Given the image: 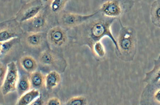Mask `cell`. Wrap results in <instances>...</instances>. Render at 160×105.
I'll use <instances>...</instances> for the list:
<instances>
[{"mask_svg": "<svg viewBox=\"0 0 160 105\" xmlns=\"http://www.w3.org/2000/svg\"><path fill=\"white\" fill-rule=\"evenodd\" d=\"M116 18L106 17L98 10L92 18L78 26L76 32V41L81 45H86L92 50L93 45L107 37L111 39L115 47L116 54L119 49L117 41L112 32L111 27Z\"/></svg>", "mask_w": 160, "mask_h": 105, "instance_id": "cell-1", "label": "cell"}, {"mask_svg": "<svg viewBox=\"0 0 160 105\" xmlns=\"http://www.w3.org/2000/svg\"><path fill=\"white\" fill-rule=\"evenodd\" d=\"M118 19L121 29L117 40L119 52L116 55L122 61L131 62L133 60L137 52L136 32L132 27L124 26L120 18Z\"/></svg>", "mask_w": 160, "mask_h": 105, "instance_id": "cell-2", "label": "cell"}, {"mask_svg": "<svg viewBox=\"0 0 160 105\" xmlns=\"http://www.w3.org/2000/svg\"><path fill=\"white\" fill-rule=\"evenodd\" d=\"M134 4L133 0H103L99 11L106 17L118 19L130 11Z\"/></svg>", "mask_w": 160, "mask_h": 105, "instance_id": "cell-3", "label": "cell"}, {"mask_svg": "<svg viewBox=\"0 0 160 105\" xmlns=\"http://www.w3.org/2000/svg\"><path fill=\"white\" fill-rule=\"evenodd\" d=\"M49 7H45L36 17L29 20L21 24V27L25 32H44L48 24Z\"/></svg>", "mask_w": 160, "mask_h": 105, "instance_id": "cell-4", "label": "cell"}, {"mask_svg": "<svg viewBox=\"0 0 160 105\" xmlns=\"http://www.w3.org/2000/svg\"><path fill=\"white\" fill-rule=\"evenodd\" d=\"M24 31L21 24L14 19L8 20L0 24V42L8 40L23 35Z\"/></svg>", "mask_w": 160, "mask_h": 105, "instance_id": "cell-5", "label": "cell"}, {"mask_svg": "<svg viewBox=\"0 0 160 105\" xmlns=\"http://www.w3.org/2000/svg\"><path fill=\"white\" fill-rule=\"evenodd\" d=\"M7 75L3 83L1 86V93L4 96L17 90V86L19 80L18 69L15 62L8 64Z\"/></svg>", "mask_w": 160, "mask_h": 105, "instance_id": "cell-6", "label": "cell"}, {"mask_svg": "<svg viewBox=\"0 0 160 105\" xmlns=\"http://www.w3.org/2000/svg\"><path fill=\"white\" fill-rule=\"evenodd\" d=\"M44 7L41 0L22 4L15 18L20 23H23L36 17Z\"/></svg>", "mask_w": 160, "mask_h": 105, "instance_id": "cell-7", "label": "cell"}, {"mask_svg": "<svg viewBox=\"0 0 160 105\" xmlns=\"http://www.w3.org/2000/svg\"><path fill=\"white\" fill-rule=\"evenodd\" d=\"M97 12L88 15H80L62 11L60 15L59 22L63 27L68 28L76 27L92 18Z\"/></svg>", "mask_w": 160, "mask_h": 105, "instance_id": "cell-8", "label": "cell"}, {"mask_svg": "<svg viewBox=\"0 0 160 105\" xmlns=\"http://www.w3.org/2000/svg\"><path fill=\"white\" fill-rule=\"evenodd\" d=\"M48 43L56 47L64 46L68 41L67 32L62 27L55 26L49 29L46 33Z\"/></svg>", "mask_w": 160, "mask_h": 105, "instance_id": "cell-9", "label": "cell"}, {"mask_svg": "<svg viewBox=\"0 0 160 105\" xmlns=\"http://www.w3.org/2000/svg\"><path fill=\"white\" fill-rule=\"evenodd\" d=\"M160 104V81L153 85L147 84L141 96V104Z\"/></svg>", "mask_w": 160, "mask_h": 105, "instance_id": "cell-10", "label": "cell"}, {"mask_svg": "<svg viewBox=\"0 0 160 105\" xmlns=\"http://www.w3.org/2000/svg\"><path fill=\"white\" fill-rule=\"evenodd\" d=\"M25 35V41L28 47L32 48H38L47 40L46 34L44 32H27Z\"/></svg>", "mask_w": 160, "mask_h": 105, "instance_id": "cell-11", "label": "cell"}, {"mask_svg": "<svg viewBox=\"0 0 160 105\" xmlns=\"http://www.w3.org/2000/svg\"><path fill=\"white\" fill-rule=\"evenodd\" d=\"M160 81V59L154 60V67L152 70L146 72L143 82L147 84L153 85Z\"/></svg>", "mask_w": 160, "mask_h": 105, "instance_id": "cell-12", "label": "cell"}, {"mask_svg": "<svg viewBox=\"0 0 160 105\" xmlns=\"http://www.w3.org/2000/svg\"><path fill=\"white\" fill-rule=\"evenodd\" d=\"M21 39L16 37L8 40L0 42V55L1 57H4L11 53L21 44Z\"/></svg>", "mask_w": 160, "mask_h": 105, "instance_id": "cell-13", "label": "cell"}, {"mask_svg": "<svg viewBox=\"0 0 160 105\" xmlns=\"http://www.w3.org/2000/svg\"><path fill=\"white\" fill-rule=\"evenodd\" d=\"M45 86L46 89L51 91L56 88L59 84L61 81L60 74L56 71L49 72L45 77Z\"/></svg>", "mask_w": 160, "mask_h": 105, "instance_id": "cell-14", "label": "cell"}, {"mask_svg": "<svg viewBox=\"0 0 160 105\" xmlns=\"http://www.w3.org/2000/svg\"><path fill=\"white\" fill-rule=\"evenodd\" d=\"M20 65L22 70L30 74L36 71L38 67L36 60L29 55L21 57L20 60Z\"/></svg>", "mask_w": 160, "mask_h": 105, "instance_id": "cell-15", "label": "cell"}, {"mask_svg": "<svg viewBox=\"0 0 160 105\" xmlns=\"http://www.w3.org/2000/svg\"><path fill=\"white\" fill-rule=\"evenodd\" d=\"M41 95V93L38 89H32L21 96L18 101L16 105H31L36 98Z\"/></svg>", "mask_w": 160, "mask_h": 105, "instance_id": "cell-16", "label": "cell"}, {"mask_svg": "<svg viewBox=\"0 0 160 105\" xmlns=\"http://www.w3.org/2000/svg\"><path fill=\"white\" fill-rule=\"evenodd\" d=\"M45 77L43 74L39 71H35L30 74V80L31 86L34 88L40 89L45 86Z\"/></svg>", "mask_w": 160, "mask_h": 105, "instance_id": "cell-17", "label": "cell"}, {"mask_svg": "<svg viewBox=\"0 0 160 105\" xmlns=\"http://www.w3.org/2000/svg\"><path fill=\"white\" fill-rule=\"evenodd\" d=\"M150 15L152 23L158 27L160 23V0H156L152 3Z\"/></svg>", "mask_w": 160, "mask_h": 105, "instance_id": "cell-18", "label": "cell"}, {"mask_svg": "<svg viewBox=\"0 0 160 105\" xmlns=\"http://www.w3.org/2000/svg\"><path fill=\"white\" fill-rule=\"evenodd\" d=\"M31 84L30 77L27 75L24 74L21 76L19 79L17 86V90L19 94L22 96L30 91Z\"/></svg>", "mask_w": 160, "mask_h": 105, "instance_id": "cell-19", "label": "cell"}, {"mask_svg": "<svg viewBox=\"0 0 160 105\" xmlns=\"http://www.w3.org/2000/svg\"><path fill=\"white\" fill-rule=\"evenodd\" d=\"M39 63L43 66H50L56 61V57L52 52L45 50L40 54L38 57Z\"/></svg>", "mask_w": 160, "mask_h": 105, "instance_id": "cell-20", "label": "cell"}, {"mask_svg": "<svg viewBox=\"0 0 160 105\" xmlns=\"http://www.w3.org/2000/svg\"><path fill=\"white\" fill-rule=\"evenodd\" d=\"M69 0H53L49 6L51 13L59 14L63 11L64 8Z\"/></svg>", "mask_w": 160, "mask_h": 105, "instance_id": "cell-21", "label": "cell"}, {"mask_svg": "<svg viewBox=\"0 0 160 105\" xmlns=\"http://www.w3.org/2000/svg\"><path fill=\"white\" fill-rule=\"evenodd\" d=\"M91 51L93 52L95 56L99 58H103L106 55V49L101 41L96 42L93 45Z\"/></svg>", "mask_w": 160, "mask_h": 105, "instance_id": "cell-22", "label": "cell"}, {"mask_svg": "<svg viewBox=\"0 0 160 105\" xmlns=\"http://www.w3.org/2000/svg\"><path fill=\"white\" fill-rule=\"evenodd\" d=\"M88 103L86 97L82 96H76L69 100L66 103L67 105H86Z\"/></svg>", "mask_w": 160, "mask_h": 105, "instance_id": "cell-23", "label": "cell"}, {"mask_svg": "<svg viewBox=\"0 0 160 105\" xmlns=\"http://www.w3.org/2000/svg\"><path fill=\"white\" fill-rule=\"evenodd\" d=\"M8 71L7 66H5L3 64H0V82L1 86L3 83L4 80L7 75Z\"/></svg>", "mask_w": 160, "mask_h": 105, "instance_id": "cell-24", "label": "cell"}, {"mask_svg": "<svg viewBox=\"0 0 160 105\" xmlns=\"http://www.w3.org/2000/svg\"><path fill=\"white\" fill-rule=\"evenodd\" d=\"M46 105H60L61 101L57 97H53L50 98L48 101Z\"/></svg>", "mask_w": 160, "mask_h": 105, "instance_id": "cell-25", "label": "cell"}, {"mask_svg": "<svg viewBox=\"0 0 160 105\" xmlns=\"http://www.w3.org/2000/svg\"><path fill=\"white\" fill-rule=\"evenodd\" d=\"M44 103V102L43 100H42L41 95V96H39L37 98H36V99L31 104V105H43Z\"/></svg>", "mask_w": 160, "mask_h": 105, "instance_id": "cell-26", "label": "cell"}, {"mask_svg": "<svg viewBox=\"0 0 160 105\" xmlns=\"http://www.w3.org/2000/svg\"><path fill=\"white\" fill-rule=\"evenodd\" d=\"M41 1L44 7H48L50 6L53 0H41Z\"/></svg>", "mask_w": 160, "mask_h": 105, "instance_id": "cell-27", "label": "cell"}, {"mask_svg": "<svg viewBox=\"0 0 160 105\" xmlns=\"http://www.w3.org/2000/svg\"><path fill=\"white\" fill-rule=\"evenodd\" d=\"M34 1L35 0H20V2H21V3L22 4H24L30 3V2H32Z\"/></svg>", "mask_w": 160, "mask_h": 105, "instance_id": "cell-28", "label": "cell"}, {"mask_svg": "<svg viewBox=\"0 0 160 105\" xmlns=\"http://www.w3.org/2000/svg\"><path fill=\"white\" fill-rule=\"evenodd\" d=\"M1 1L3 2H7L11 1V0H1Z\"/></svg>", "mask_w": 160, "mask_h": 105, "instance_id": "cell-29", "label": "cell"}, {"mask_svg": "<svg viewBox=\"0 0 160 105\" xmlns=\"http://www.w3.org/2000/svg\"><path fill=\"white\" fill-rule=\"evenodd\" d=\"M158 59H160V55L158 56Z\"/></svg>", "mask_w": 160, "mask_h": 105, "instance_id": "cell-30", "label": "cell"}, {"mask_svg": "<svg viewBox=\"0 0 160 105\" xmlns=\"http://www.w3.org/2000/svg\"><path fill=\"white\" fill-rule=\"evenodd\" d=\"M158 27H159V28H160V23L159 26Z\"/></svg>", "mask_w": 160, "mask_h": 105, "instance_id": "cell-31", "label": "cell"}]
</instances>
